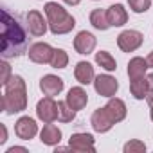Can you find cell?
Wrapping results in <instances>:
<instances>
[{"label":"cell","instance_id":"obj_1","mask_svg":"<svg viewBox=\"0 0 153 153\" xmlns=\"http://www.w3.org/2000/svg\"><path fill=\"white\" fill-rule=\"evenodd\" d=\"M27 45L29 38L18 18H15L7 9H2V56L6 59L18 58L27 51Z\"/></svg>","mask_w":153,"mask_h":153},{"label":"cell","instance_id":"obj_2","mask_svg":"<svg viewBox=\"0 0 153 153\" xmlns=\"http://www.w3.org/2000/svg\"><path fill=\"white\" fill-rule=\"evenodd\" d=\"M27 108V87L22 76H13L6 85V92L2 96V110L9 115L24 112Z\"/></svg>","mask_w":153,"mask_h":153},{"label":"cell","instance_id":"obj_3","mask_svg":"<svg viewBox=\"0 0 153 153\" xmlns=\"http://www.w3.org/2000/svg\"><path fill=\"white\" fill-rule=\"evenodd\" d=\"M43 9H45L49 29L52 34H67L76 27L74 16L68 15L67 9H63L58 2H47Z\"/></svg>","mask_w":153,"mask_h":153},{"label":"cell","instance_id":"obj_4","mask_svg":"<svg viewBox=\"0 0 153 153\" xmlns=\"http://www.w3.org/2000/svg\"><path fill=\"white\" fill-rule=\"evenodd\" d=\"M144 42V36L142 33L139 31H133V29H128V31H123L119 36H117V45L123 52H133L137 51Z\"/></svg>","mask_w":153,"mask_h":153},{"label":"cell","instance_id":"obj_5","mask_svg":"<svg viewBox=\"0 0 153 153\" xmlns=\"http://www.w3.org/2000/svg\"><path fill=\"white\" fill-rule=\"evenodd\" d=\"M36 115L43 123H54L58 119V103L51 96L40 99L36 105Z\"/></svg>","mask_w":153,"mask_h":153},{"label":"cell","instance_id":"obj_6","mask_svg":"<svg viewBox=\"0 0 153 153\" xmlns=\"http://www.w3.org/2000/svg\"><path fill=\"white\" fill-rule=\"evenodd\" d=\"M94 137L90 133H72L68 139V146L72 151L78 153H94L96 151V144H94Z\"/></svg>","mask_w":153,"mask_h":153},{"label":"cell","instance_id":"obj_7","mask_svg":"<svg viewBox=\"0 0 153 153\" xmlns=\"http://www.w3.org/2000/svg\"><path fill=\"white\" fill-rule=\"evenodd\" d=\"M94 88L103 97H114L115 92L119 90V83H117L115 78H112L110 74H99L94 79Z\"/></svg>","mask_w":153,"mask_h":153},{"label":"cell","instance_id":"obj_8","mask_svg":"<svg viewBox=\"0 0 153 153\" xmlns=\"http://www.w3.org/2000/svg\"><path fill=\"white\" fill-rule=\"evenodd\" d=\"M90 123H92V128H94L97 133H106V131H110V130L114 128V124H115V121H114L112 115L108 114L106 106L97 108V110L92 114Z\"/></svg>","mask_w":153,"mask_h":153},{"label":"cell","instance_id":"obj_9","mask_svg":"<svg viewBox=\"0 0 153 153\" xmlns=\"http://www.w3.org/2000/svg\"><path fill=\"white\" fill-rule=\"evenodd\" d=\"M52 52H54V49H52L49 43L38 42V43H34V45L29 47V52H27V54H29V59H31L33 63L45 65V63H51Z\"/></svg>","mask_w":153,"mask_h":153},{"label":"cell","instance_id":"obj_10","mask_svg":"<svg viewBox=\"0 0 153 153\" xmlns=\"http://www.w3.org/2000/svg\"><path fill=\"white\" fill-rule=\"evenodd\" d=\"M15 133H16L18 139H22V140H31V139H34V135L38 133V124H36V121H34L33 117L24 115V117H20V119L16 121V124H15Z\"/></svg>","mask_w":153,"mask_h":153},{"label":"cell","instance_id":"obj_11","mask_svg":"<svg viewBox=\"0 0 153 153\" xmlns=\"http://www.w3.org/2000/svg\"><path fill=\"white\" fill-rule=\"evenodd\" d=\"M96 43H97L96 36L88 31H81L74 38V49L78 54H90L96 49Z\"/></svg>","mask_w":153,"mask_h":153},{"label":"cell","instance_id":"obj_12","mask_svg":"<svg viewBox=\"0 0 153 153\" xmlns=\"http://www.w3.org/2000/svg\"><path fill=\"white\" fill-rule=\"evenodd\" d=\"M40 90L45 96L54 97V96L61 94V90H63V79L58 78V76H54V74H47V76H43V78L40 79Z\"/></svg>","mask_w":153,"mask_h":153},{"label":"cell","instance_id":"obj_13","mask_svg":"<svg viewBox=\"0 0 153 153\" xmlns=\"http://www.w3.org/2000/svg\"><path fill=\"white\" fill-rule=\"evenodd\" d=\"M25 20H27V27H29V33L33 36H43L47 33V24L43 20V15L40 11H29L25 15Z\"/></svg>","mask_w":153,"mask_h":153},{"label":"cell","instance_id":"obj_14","mask_svg":"<svg viewBox=\"0 0 153 153\" xmlns=\"http://www.w3.org/2000/svg\"><path fill=\"white\" fill-rule=\"evenodd\" d=\"M65 101L68 103V106H70L72 110L79 112V110H83V108L87 106V103H88V94L83 90V87H72V88L68 90Z\"/></svg>","mask_w":153,"mask_h":153},{"label":"cell","instance_id":"obj_15","mask_svg":"<svg viewBox=\"0 0 153 153\" xmlns=\"http://www.w3.org/2000/svg\"><path fill=\"white\" fill-rule=\"evenodd\" d=\"M74 78L78 79L81 85H88V83H94L96 79V74H94V67L88 63V61H79L74 68Z\"/></svg>","mask_w":153,"mask_h":153},{"label":"cell","instance_id":"obj_16","mask_svg":"<svg viewBox=\"0 0 153 153\" xmlns=\"http://www.w3.org/2000/svg\"><path fill=\"white\" fill-rule=\"evenodd\" d=\"M106 15H108V22L112 27H121L128 22V13L124 9V6L121 4H114L106 9Z\"/></svg>","mask_w":153,"mask_h":153},{"label":"cell","instance_id":"obj_17","mask_svg":"<svg viewBox=\"0 0 153 153\" xmlns=\"http://www.w3.org/2000/svg\"><path fill=\"white\" fill-rule=\"evenodd\" d=\"M40 140L47 146H56L61 140V130L58 126H54L52 123H45L43 130L40 131Z\"/></svg>","mask_w":153,"mask_h":153},{"label":"cell","instance_id":"obj_18","mask_svg":"<svg viewBox=\"0 0 153 153\" xmlns=\"http://www.w3.org/2000/svg\"><path fill=\"white\" fill-rule=\"evenodd\" d=\"M149 67H148L144 58H140V56L131 58L130 63H128V78H130V81L131 79H139V78H146V70Z\"/></svg>","mask_w":153,"mask_h":153},{"label":"cell","instance_id":"obj_19","mask_svg":"<svg viewBox=\"0 0 153 153\" xmlns=\"http://www.w3.org/2000/svg\"><path fill=\"white\" fill-rule=\"evenodd\" d=\"M106 110H108V114L112 115V119H114L115 123H121V121L126 117V105H124V101L119 99V97H108Z\"/></svg>","mask_w":153,"mask_h":153},{"label":"cell","instance_id":"obj_20","mask_svg":"<svg viewBox=\"0 0 153 153\" xmlns=\"http://www.w3.org/2000/svg\"><path fill=\"white\" fill-rule=\"evenodd\" d=\"M130 92L135 99H144L149 92V85H148V78H139V79H131L130 81Z\"/></svg>","mask_w":153,"mask_h":153},{"label":"cell","instance_id":"obj_21","mask_svg":"<svg viewBox=\"0 0 153 153\" xmlns=\"http://www.w3.org/2000/svg\"><path fill=\"white\" fill-rule=\"evenodd\" d=\"M90 24H92L97 31H106L108 27H112L110 22H108V15H106L105 9H94V11L90 13Z\"/></svg>","mask_w":153,"mask_h":153},{"label":"cell","instance_id":"obj_22","mask_svg":"<svg viewBox=\"0 0 153 153\" xmlns=\"http://www.w3.org/2000/svg\"><path fill=\"white\" fill-rule=\"evenodd\" d=\"M96 63H97L101 68L108 70V72H114V70L117 68L115 58H114L110 52H106V51H99V52H96Z\"/></svg>","mask_w":153,"mask_h":153},{"label":"cell","instance_id":"obj_23","mask_svg":"<svg viewBox=\"0 0 153 153\" xmlns=\"http://www.w3.org/2000/svg\"><path fill=\"white\" fill-rule=\"evenodd\" d=\"M74 119H76V110H72L67 101H58V121L70 123Z\"/></svg>","mask_w":153,"mask_h":153},{"label":"cell","instance_id":"obj_24","mask_svg":"<svg viewBox=\"0 0 153 153\" xmlns=\"http://www.w3.org/2000/svg\"><path fill=\"white\" fill-rule=\"evenodd\" d=\"M68 65V54L63 49H54L52 58H51V67L52 68H65Z\"/></svg>","mask_w":153,"mask_h":153},{"label":"cell","instance_id":"obj_25","mask_svg":"<svg viewBox=\"0 0 153 153\" xmlns=\"http://www.w3.org/2000/svg\"><path fill=\"white\" fill-rule=\"evenodd\" d=\"M128 6L133 13H146L151 6V0H128Z\"/></svg>","mask_w":153,"mask_h":153},{"label":"cell","instance_id":"obj_26","mask_svg":"<svg viewBox=\"0 0 153 153\" xmlns=\"http://www.w3.org/2000/svg\"><path fill=\"white\" fill-rule=\"evenodd\" d=\"M123 149H124V153H144V151H146V144H144L142 140L133 139V140L126 142Z\"/></svg>","mask_w":153,"mask_h":153},{"label":"cell","instance_id":"obj_27","mask_svg":"<svg viewBox=\"0 0 153 153\" xmlns=\"http://www.w3.org/2000/svg\"><path fill=\"white\" fill-rule=\"evenodd\" d=\"M0 68H2V74H0V85L6 87L9 83V79L13 78V76H11V67H9V63L2 61V63H0Z\"/></svg>","mask_w":153,"mask_h":153},{"label":"cell","instance_id":"obj_28","mask_svg":"<svg viewBox=\"0 0 153 153\" xmlns=\"http://www.w3.org/2000/svg\"><path fill=\"white\" fill-rule=\"evenodd\" d=\"M0 131H2V135H0V144H6V140H7V128H6V124H0Z\"/></svg>","mask_w":153,"mask_h":153},{"label":"cell","instance_id":"obj_29","mask_svg":"<svg viewBox=\"0 0 153 153\" xmlns=\"http://www.w3.org/2000/svg\"><path fill=\"white\" fill-rule=\"evenodd\" d=\"M16 151H24V153H27V149H25V148H20V146H13V148H9L6 153H16Z\"/></svg>","mask_w":153,"mask_h":153},{"label":"cell","instance_id":"obj_30","mask_svg":"<svg viewBox=\"0 0 153 153\" xmlns=\"http://www.w3.org/2000/svg\"><path fill=\"white\" fill-rule=\"evenodd\" d=\"M146 101H148V105H149V106H153V90H149V92H148Z\"/></svg>","mask_w":153,"mask_h":153},{"label":"cell","instance_id":"obj_31","mask_svg":"<svg viewBox=\"0 0 153 153\" xmlns=\"http://www.w3.org/2000/svg\"><path fill=\"white\" fill-rule=\"evenodd\" d=\"M146 63H148V67H153V51L148 54V58H146Z\"/></svg>","mask_w":153,"mask_h":153},{"label":"cell","instance_id":"obj_32","mask_svg":"<svg viewBox=\"0 0 153 153\" xmlns=\"http://www.w3.org/2000/svg\"><path fill=\"white\" fill-rule=\"evenodd\" d=\"M148 78V85H149V90H153V72L149 74V76H146Z\"/></svg>","mask_w":153,"mask_h":153},{"label":"cell","instance_id":"obj_33","mask_svg":"<svg viewBox=\"0 0 153 153\" xmlns=\"http://www.w3.org/2000/svg\"><path fill=\"white\" fill-rule=\"evenodd\" d=\"M63 2H65V4H68V6H78L81 0H63Z\"/></svg>","mask_w":153,"mask_h":153},{"label":"cell","instance_id":"obj_34","mask_svg":"<svg viewBox=\"0 0 153 153\" xmlns=\"http://www.w3.org/2000/svg\"><path fill=\"white\" fill-rule=\"evenodd\" d=\"M68 148H70V146H68ZM68 148H61V146H58V148H56V153H58V151H67Z\"/></svg>","mask_w":153,"mask_h":153},{"label":"cell","instance_id":"obj_35","mask_svg":"<svg viewBox=\"0 0 153 153\" xmlns=\"http://www.w3.org/2000/svg\"><path fill=\"white\" fill-rule=\"evenodd\" d=\"M151 110H149V117H151V121H153V106H149Z\"/></svg>","mask_w":153,"mask_h":153}]
</instances>
